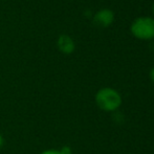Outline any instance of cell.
<instances>
[{"label":"cell","instance_id":"cell-1","mask_svg":"<svg viewBox=\"0 0 154 154\" xmlns=\"http://www.w3.org/2000/svg\"><path fill=\"white\" fill-rule=\"evenodd\" d=\"M94 100L97 107L106 112H112L118 110L123 102L120 93L110 87L101 88L95 93Z\"/></svg>","mask_w":154,"mask_h":154},{"label":"cell","instance_id":"cell-2","mask_svg":"<svg viewBox=\"0 0 154 154\" xmlns=\"http://www.w3.org/2000/svg\"><path fill=\"white\" fill-rule=\"evenodd\" d=\"M131 34L140 40H151L154 38V18L140 17L130 26Z\"/></svg>","mask_w":154,"mask_h":154},{"label":"cell","instance_id":"cell-3","mask_svg":"<svg viewBox=\"0 0 154 154\" xmlns=\"http://www.w3.org/2000/svg\"><path fill=\"white\" fill-rule=\"evenodd\" d=\"M93 21L97 25L102 27H108L114 21V13L111 10L103 8L100 10L93 17Z\"/></svg>","mask_w":154,"mask_h":154},{"label":"cell","instance_id":"cell-4","mask_svg":"<svg viewBox=\"0 0 154 154\" xmlns=\"http://www.w3.org/2000/svg\"><path fill=\"white\" fill-rule=\"evenodd\" d=\"M57 46L60 51H62L63 54H66V55L72 54L75 48V41L72 40L71 37L67 36V35H62L59 37L57 41Z\"/></svg>","mask_w":154,"mask_h":154},{"label":"cell","instance_id":"cell-5","mask_svg":"<svg viewBox=\"0 0 154 154\" xmlns=\"http://www.w3.org/2000/svg\"><path fill=\"white\" fill-rule=\"evenodd\" d=\"M40 154H63L60 149H47V150L42 151Z\"/></svg>","mask_w":154,"mask_h":154},{"label":"cell","instance_id":"cell-6","mask_svg":"<svg viewBox=\"0 0 154 154\" xmlns=\"http://www.w3.org/2000/svg\"><path fill=\"white\" fill-rule=\"evenodd\" d=\"M60 150L62 151L63 154H72V150L69 146H63Z\"/></svg>","mask_w":154,"mask_h":154},{"label":"cell","instance_id":"cell-7","mask_svg":"<svg viewBox=\"0 0 154 154\" xmlns=\"http://www.w3.org/2000/svg\"><path fill=\"white\" fill-rule=\"evenodd\" d=\"M150 79H151V81L154 83V67L150 70Z\"/></svg>","mask_w":154,"mask_h":154},{"label":"cell","instance_id":"cell-8","mask_svg":"<svg viewBox=\"0 0 154 154\" xmlns=\"http://www.w3.org/2000/svg\"><path fill=\"white\" fill-rule=\"evenodd\" d=\"M3 145H4V138H3V136L0 134V149L3 147Z\"/></svg>","mask_w":154,"mask_h":154},{"label":"cell","instance_id":"cell-9","mask_svg":"<svg viewBox=\"0 0 154 154\" xmlns=\"http://www.w3.org/2000/svg\"><path fill=\"white\" fill-rule=\"evenodd\" d=\"M152 12H153V14H154V2H153V4H152Z\"/></svg>","mask_w":154,"mask_h":154}]
</instances>
